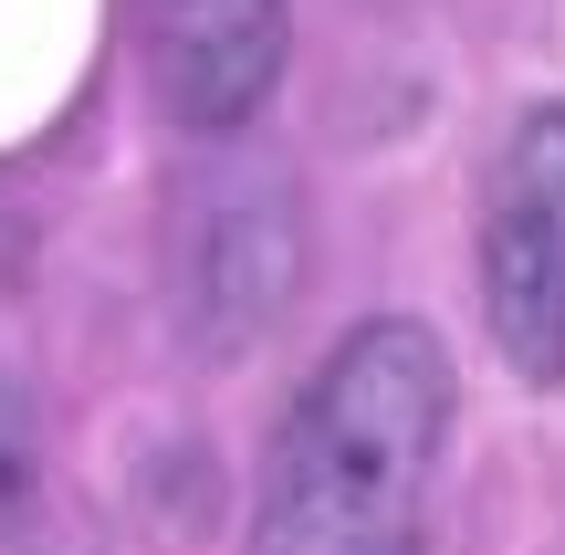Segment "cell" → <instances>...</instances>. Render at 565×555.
Returning a JSON list of instances; mask_svg holds the SVG:
<instances>
[{
	"instance_id": "cell-1",
	"label": "cell",
	"mask_w": 565,
	"mask_h": 555,
	"mask_svg": "<svg viewBox=\"0 0 565 555\" xmlns=\"http://www.w3.org/2000/svg\"><path fill=\"white\" fill-rule=\"evenodd\" d=\"M450 440V356L419 314H366L273 419L252 555H419Z\"/></svg>"
},
{
	"instance_id": "cell-2",
	"label": "cell",
	"mask_w": 565,
	"mask_h": 555,
	"mask_svg": "<svg viewBox=\"0 0 565 555\" xmlns=\"http://www.w3.org/2000/svg\"><path fill=\"white\" fill-rule=\"evenodd\" d=\"M482 325L513 377H565V105H534L492 158Z\"/></svg>"
},
{
	"instance_id": "cell-3",
	"label": "cell",
	"mask_w": 565,
	"mask_h": 555,
	"mask_svg": "<svg viewBox=\"0 0 565 555\" xmlns=\"http://www.w3.org/2000/svg\"><path fill=\"white\" fill-rule=\"evenodd\" d=\"M137 53L168 116L221 137L282 84V0H137Z\"/></svg>"
},
{
	"instance_id": "cell-4",
	"label": "cell",
	"mask_w": 565,
	"mask_h": 555,
	"mask_svg": "<svg viewBox=\"0 0 565 555\" xmlns=\"http://www.w3.org/2000/svg\"><path fill=\"white\" fill-rule=\"evenodd\" d=\"M32 493H42V430H32V398H21V377L0 367V535L32 514Z\"/></svg>"
}]
</instances>
